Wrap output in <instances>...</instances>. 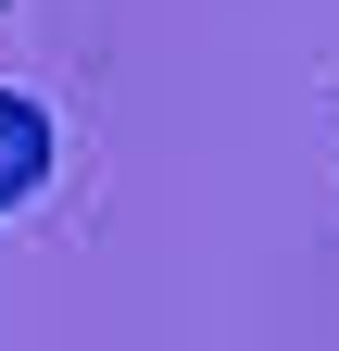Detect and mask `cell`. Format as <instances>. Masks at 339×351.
<instances>
[{
	"mask_svg": "<svg viewBox=\"0 0 339 351\" xmlns=\"http://www.w3.org/2000/svg\"><path fill=\"white\" fill-rule=\"evenodd\" d=\"M0 13H13V0H0Z\"/></svg>",
	"mask_w": 339,
	"mask_h": 351,
	"instance_id": "2",
	"label": "cell"
},
{
	"mask_svg": "<svg viewBox=\"0 0 339 351\" xmlns=\"http://www.w3.org/2000/svg\"><path fill=\"white\" fill-rule=\"evenodd\" d=\"M38 176H51V113H38L25 88H0V213L38 201Z\"/></svg>",
	"mask_w": 339,
	"mask_h": 351,
	"instance_id": "1",
	"label": "cell"
}]
</instances>
